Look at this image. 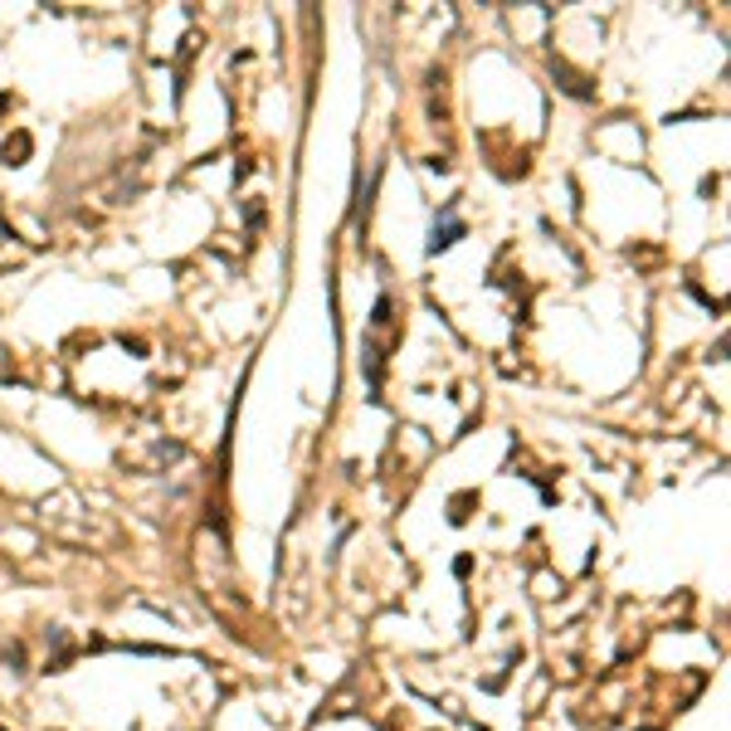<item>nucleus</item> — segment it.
I'll return each mask as SVG.
<instances>
[{
  "instance_id": "obj_1",
  "label": "nucleus",
  "mask_w": 731,
  "mask_h": 731,
  "mask_svg": "<svg viewBox=\"0 0 731 731\" xmlns=\"http://www.w3.org/2000/svg\"><path fill=\"white\" fill-rule=\"evenodd\" d=\"M454 235H464V229H458V225H454V219H448V225H444V229H434L430 249H434V254H439V249H444V244H454Z\"/></svg>"
}]
</instances>
